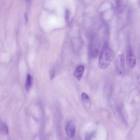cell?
Returning a JSON list of instances; mask_svg holds the SVG:
<instances>
[{"mask_svg":"<svg viewBox=\"0 0 140 140\" xmlns=\"http://www.w3.org/2000/svg\"><path fill=\"white\" fill-rule=\"evenodd\" d=\"M82 100L85 103H88L89 102L90 99L86 93H83L82 95Z\"/></svg>","mask_w":140,"mask_h":140,"instance_id":"cell-7","label":"cell"},{"mask_svg":"<svg viewBox=\"0 0 140 140\" xmlns=\"http://www.w3.org/2000/svg\"><path fill=\"white\" fill-rule=\"evenodd\" d=\"M84 71V67L83 65H80L76 68L74 73V75L78 80H80L83 76Z\"/></svg>","mask_w":140,"mask_h":140,"instance_id":"cell-5","label":"cell"},{"mask_svg":"<svg viewBox=\"0 0 140 140\" xmlns=\"http://www.w3.org/2000/svg\"><path fill=\"white\" fill-rule=\"evenodd\" d=\"M54 76H55V73L54 72L52 73V74L51 76L50 77H51V80H52L54 78Z\"/></svg>","mask_w":140,"mask_h":140,"instance_id":"cell-8","label":"cell"},{"mask_svg":"<svg viewBox=\"0 0 140 140\" xmlns=\"http://www.w3.org/2000/svg\"><path fill=\"white\" fill-rule=\"evenodd\" d=\"M32 78L30 74L28 75L25 84V88L27 92H28L32 86Z\"/></svg>","mask_w":140,"mask_h":140,"instance_id":"cell-6","label":"cell"},{"mask_svg":"<svg viewBox=\"0 0 140 140\" xmlns=\"http://www.w3.org/2000/svg\"><path fill=\"white\" fill-rule=\"evenodd\" d=\"M124 58L123 54H120L118 57L116 62V71L117 73H123L124 69Z\"/></svg>","mask_w":140,"mask_h":140,"instance_id":"cell-3","label":"cell"},{"mask_svg":"<svg viewBox=\"0 0 140 140\" xmlns=\"http://www.w3.org/2000/svg\"><path fill=\"white\" fill-rule=\"evenodd\" d=\"M112 50L107 42L105 43L100 55L99 66L100 69H104L110 64L112 58Z\"/></svg>","mask_w":140,"mask_h":140,"instance_id":"cell-1","label":"cell"},{"mask_svg":"<svg viewBox=\"0 0 140 140\" xmlns=\"http://www.w3.org/2000/svg\"><path fill=\"white\" fill-rule=\"evenodd\" d=\"M126 62L127 66L129 68H133L135 67L136 63V58L131 48H129L127 52Z\"/></svg>","mask_w":140,"mask_h":140,"instance_id":"cell-2","label":"cell"},{"mask_svg":"<svg viewBox=\"0 0 140 140\" xmlns=\"http://www.w3.org/2000/svg\"><path fill=\"white\" fill-rule=\"evenodd\" d=\"M66 132L68 136L70 138L73 137L75 134L76 127L74 124L71 121H69L66 127Z\"/></svg>","mask_w":140,"mask_h":140,"instance_id":"cell-4","label":"cell"}]
</instances>
